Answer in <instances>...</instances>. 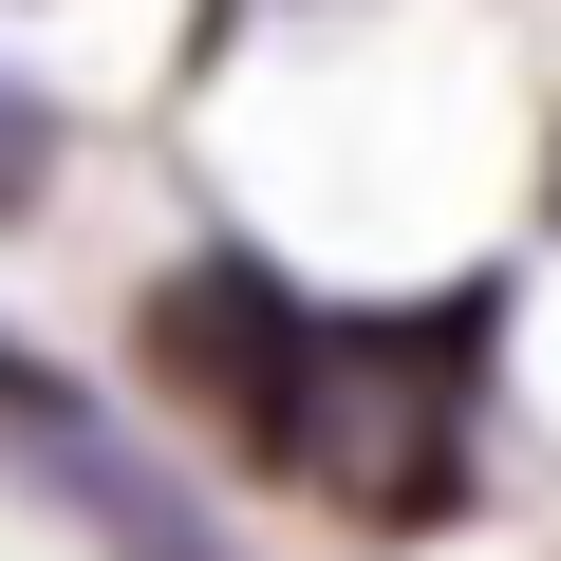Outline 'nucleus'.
I'll return each mask as SVG.
<instances>
[{
	"label": "nucleus",
	"mask_w": 561,
	"mask_h": 561,
	"mask_svg": "<svg viewBox=\"0 0 561 561\" xmlns=\"http://www.w3.org/2000/svg\"><path fill=\"white\" fill-rule=\"evenodd\" d=\"M150 375H169L187 412H225L243 449H300V393H319V337L280 319V280L206 262V280H169V300H150Z\"/></svg>",
	"instance_id": "nucleus-1"
},
{
	"label": "nucleus",
	"mask_w": 561,
	"mask_h": 561,
	"mask_svg": "<svg viewBox=\"0 0 561 561\" xmlns=\"http://www.w3.org/2000/svg\"><path fill=\"white\" fill-rule=\"evenodd\" d=\"M38 187V113H20V76H0V206Z\"/></svg>",
	"instance_id": "nucleus-2"
}]
</instances>
